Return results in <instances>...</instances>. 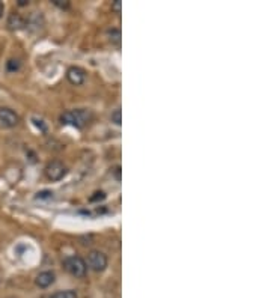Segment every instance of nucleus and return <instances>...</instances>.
Returning a JSON list of instances; mask_svg holds the SVG:
<instances>
[{"label": "nucleus", "instance_id": "f257e3e1", "mask_svg": "<svg viewBox=\"0 0 271 298\" xmlns=\"http://www.w3.org/2000/svg\"><path fill=\"white\" fill-rule=\"evenodd\" d=\"M92 119V113L86 109H79V110H68L60 115V122L65 125H73L76 128L86 127Z\"/></svg>", "mask_w": 271, "mask_h": 298}, {"label": "nucleus", "instance_id": "f03ea898", "mask_svg": "<svg viewBox=\"0 0 271 298\" xmlns=\"http://www.w3.org/2000/svg\"><path fill=\"white\" fill-rule=\"evenodd\" d=\"M63 268L74 277H85L88 273V265L80 256H68L63 259Z\"/></svg>", "mask_w": 271, "mask_h": 298}, {"label": "nucleus", "instance_id": "7ed1b4c3", "mask_svg": "<svg viewBox=\"0 0 271 298\" xmlns=\"http://www.w3.org/2000/svg\"><path fill=\"white\" fill-rule=\"evenodd\" d=\"M107 256L104 255L103 252H98V250H92L89 255H88V262L86 265L89 267L90 270H93L95 273H101L107 268Z\"/></svg>", "mask_w": 271, "mask_h": 298}, {"label": "nucleus", "instance_id": "20e7f679", "mask_svg": "<svg viewBox=\"0 0 271 298\" xmlns=\"http://www.w3.org/2000/svg\"><path fill=\"white\" fill-rule=\"evenodd\" d=\"M66 166L60 161H51L45 168V175L50 181H60L66 175Z\"/></svg>", "mask_w": 271, "mask_h": 298}, {"label": "nucleus", "instance_id": "39448f33", "mask_svg": "<svg viewBox=\"0 0 271 298\" xmlns=\"http://www.w3.org/2000/svg\"><path fill=\"white\" fill-rule=\"evenodd\" d=\"M20 118L15 112L6 107H0V127L3 128H14L18 125Z\"/></svg>", "mask_w": 271, "mask_h": 298}, {"label": "nucleus", "instance_id": "423d86ee", "mask_svg": "<svg viewBox=\"0 0 271 298\" xmlns=\"http://www.w3.org/2000/svg\"><path fill=\"white\" fill-rule=\"evenodd\" d=\"M66 77H68V82L74 86H80L85 83L86 80V73L85 70H82L80 67H71L66 73Z\"/></svg>", "mask_w": 271, "mask_h": 298}, {"label": "nucleus", "instance_id": "0eeeda50", "mask_svg": "<svg viewBox=\"0 0 271 298\" xmlns=\"http://www.w3.org/2000/svg\"><path fill=\"white\" fill-rule=\"evenodd\" d=\"M54 279H56V276H54L53 271H43V273H40V274L37 276L35 283H37L40 288H48V286H51V285L54 283Z\"/></svg>", "mask_w": 271, "mask_h": 298}, {"label": "nucleus", "instance_id": "6e6552de", "mask_svg": "<svg viewBox=\"0 0 271 298\" xmlns=\"http://www.w3.org/2000/svg\"><path fill=\"white\" fill-rule=\"evenodd\" d=\"M24 26H26V21H24V18L20 14L14 12V14L9 15V18H8V27L11 30H18V29H23Z\"/></svg>", "mask_w": 271, "mask_h": 298}, {"label": "nucleus", "instance_id": "1a4fd4ad", "mask_svg": "<svg viewBox=\"0 0 271 298\" xmlns=\"http://www.w3.org/2000/svg\"><path fill=\"white\" fill-rule=\"evenodd\" d=\"M50 298H79V294L74 289H66V291H57V292H54Z\"/></svg>", "mask_w": 271, "mask_h": 298}, {"label": "nucleus", "instance_id": "9d476101", "mask_svg": "<svg viewBox=\"0 0 271 298\" xmlns=\"http://www.w3.org/2000/svg\"><path fill=\"white\" fill-rule=\"evenodd\" d=\"M121 30L119 29H112L110 32H109V40H110V43L115 44V45H121Z\"/></svg>", "mask_w": 271, "mask_h": 298}, {"label": "nucleus", "instance_id": "9b49d317", "mask_svg": "<svg viewBox=\"0 0 271 298\" xmlns=\"http://www.w3.org/2000/svg\"><path fill=\"white\" fill-rule=\"evenodd\" d=\"M112 122L116 124V125H121L122 124V112H121V109H116L112 113Z\"/></svg>", "mask_w": 271, "mask_h": 298}, {"label": "nucleus", "instance_id": "f8f14e48", "mask_svg": "<svg viewBox=\"0 0 271 298\" xmlns=\"http://www.w3.org/2000/svg\"><path fill=\"white\" fill-rule=\"evenodd\" d=\"M35 197L40 199V201H43V199H51V197H53V191H50V190H43V191L37 193Z\"/></svg>", "mask_w": 271, "mask_h": 298}, {"label": "nucleus", "instance_id": "ddd939ff", "mask_svg": "<svg viewBox=\"0 0 271 298\" xmlns=\"http://www.w3.org/2000/svg\"><path fill=\"white\" fill-rule=\"evenodd\" d=\"M18 68H20V62H18V60L11 59V60L8 62V71H17Z\"/></svg>", "mask_w": 271, "mask_h": 298}, {"label": "nucleus", "instance_id": "4468645a", "mask_svg": "<svg viewBox=\"0 0 271 298\" xmlns=\"http://www.w3.org/2000/svg\"><path fill=\"white\" fill-rule=\"evenodd\" d=\"M103 199H106V193L104 191H96L95 196L90 197V202H96V201H103Z\"/></svg>", "mask_w": 271, "mask_h": 298}, {"label": "nucleus", "instance_id": "2eb2a0df", "mask_svg": "<svg viewBox=\"0 0 271 298\" xmlns=\"http://www.w3.org/2000/svg\"><path fill=\"white\" fill-rule=\"evenodd\" d=\"M33 124L37 125V127L40 128L41 131H47V125L44 124V121H41V119H37V118H33Z\"/></svg>", "mask_w": 271, "mask_h": 298}, {"label": "nucleus", "instance_id": "dca6fc26", "mask_svg": "<svg viewBox=\"0 0 271 298\" xmlns=\"http://www.w3.org/2000/svg\"><path fill=\"white\" fill-rule=\"evenodd\" d=\"M53 3L56 5V6H59V8H68L70 6V2L68 0H53Z\"/></svg>", "mask_w": 271, "mask_h": 298}, {"label": "nucleus", "instance_id": "f3484780", "mask_svg": "<svg viewBox=\"0 0 271 298\" xmlns=\"http://www.w3.org/2000/svg\"><path fill=\"white\" fill-rule=\"evenodd\" d=\"M121 8H122V2H121V0H116V2L112 5V9H113L116 14H121Z\"/></svg>", "mask_w": 271, "mask_h": 298}, {"label": "nucleus", "instance_id": "a211bd4d", "mask_svg": "<svg viewBox=\"0 0 271 298\" xmlns=\"http://www.w3.org/2000/svg\"><path fill=\"white\" fill-rule=\"evenodd\" d=\"M27 3H29L27 0H18V5H20V6H26Z\"/></svg>", "mask_w": 271, "mask_h": 298}, {"label": "nucleus", "instance_id": "6ab92c4d", "mask_svg": "<svg viewBox=\"0 0 271 298\" xmlns=\"http://www.w3.org/2000/svg\"><path fill=\"white\" fill-rule=\"evenodd\" d=\"M3 11H5V5L0 2V18H2V15H3Z\"/></svg>", "mask_w": 271, "mask_h": 298}]
</instances>
